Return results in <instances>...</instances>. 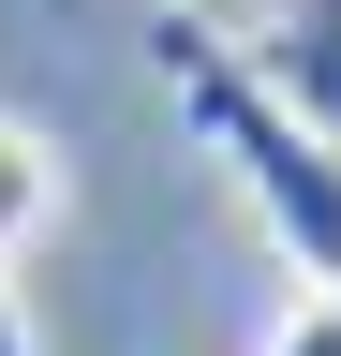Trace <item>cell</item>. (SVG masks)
Returning a JSON list of instances; mask_svg holds the SVG:
<instances>
[{
	"label": "cell",
	"instance_id": "1",
	"mask_svg": "<svg viewBox=\"0 0 341 356\" xmlns=\"http://www.w3.org/2000/svg\"><path fill=\"white\" fill-rule=\"evenodd\" d=\"M149 60H163V89H178V119L208 134V163H223L252 193V222L282 238V267H297V282H341V149L252 74V44L208 30V15H163Z\"/></svg>",
	"mask_w": 341,
	"mask_h": 356
},
{
	"label": "cell",
	"instance_id": "5",
	"mask_svg": "<svg viewBox=\"0 0 341 356\" xmlns=\"http://www.w3.org/2000/svg\"><path fill=\"white\" fill-rule=\"evenodd\" d=\"M0 356H30V312H15V282H0Z\"/></svg>",
	"mask_w": 341,
	"mask_h": 356
},
{
	"label": "cell",
	"instance_id": "3",
	"mask_svg": "<svg viewBox=\"0 0 341 356\" xmlns=\"http://www.w3.org/2000/svg\"><path fill=\"white\" fill-rule=\"evenodd\" d=\"M60 222V134H30V119H0V267H15L30 238Z\"/></svg>",
	"mask_w": 341,
	"mask_h": 356
},
{
	"label": "cell",
	"instance_id": "6",
	"mask_svg": "<svg viewBox=\"0 0 341 356\" xmlns=\"http://www.w3.org/2000/svg\"><path fill=\"white\" fill-rule=\"evenodd\" d=\"M163 15H208V0H163Z\"/></svg>",
	"mask_w": 341,
	"mask_h": 356
},
{
	"label": "cell",
	"instance_id": "4",
	"mask_svg": "<svg viewBox=\"0 0 341 356\" xmlns=\"http://www.w3.org/2000/svg\"><path fill=\"white\" fill-rule=\"evenodd\" d=\"M267 356H341V282H297V312L267 327Z\"/></svg>",
	"mask_w": 341,
	"mask_h": 356
},
{
	"label": "cell",
	"instance_id": "2",
	"mask_svg": "<svg viewBox=\"0 0 341 356\" xmlns=\"http://www.w3.org/2000/svg\"><path fill=\"white\" fill-rule=\"evenodd\" d=\"M252 74H267L282 104L341 149V0H282V15H267V44H252Z\"/></svg>",
	"mask_w": 341,
	"mask_h": 356
}]
</instances>
